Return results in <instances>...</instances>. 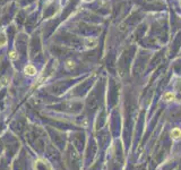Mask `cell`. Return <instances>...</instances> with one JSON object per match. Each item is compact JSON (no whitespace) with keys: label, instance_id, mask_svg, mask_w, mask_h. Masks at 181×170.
Here are the masks:
<instances>
[{"label":"cell","instance_id":"cell-6","mask_svg":"<svg viewBox=\"0 0 181 170\" xmlns=\"http://www.w3.org/2000/svg\"><path fill=\"white\" fill-rule=\"evenodd\" d=\"M65 67L66 69H68V71H73L75 67H76V65H75V62L71 60V59H68V60H66L65 62Z\"/></svg>","mask_w":181,"mask_h":170},{"label":"cell","instance_id":"cell-2","mask_svg":"<svg viewBox=\"0 0 181 170\" xmlns=\"http://www.w3.org/2000/svg\"><path fill=\"white\" fill-rule=\"evenodd\" d=\"M171 137L173 141H180L181 140V128L179 127H174L173 129L171 131Z\"/></svg>","mask_w":181,"mask_h":170},{"label":"cell","instance_id":"cell-4","mask_svg":"<svg viewBox=\"0 0 181 170\" xmlns=\"http://www.w3.org/2000/svg\"><path fill=\"white\" fill-rule=\"evenodd\" d=\"M24 73H25L27 76H34L37 71H36L35 66H33V65H27V66H25V68H24Z\"/></svg>","mask_w":181,"mask_h":170},{"label":"cell","instance_id":"cell-1","mask_svg":"<svg viewBox=\"0 0 181 170\" xmlns=\"http://www.w3.org/2000/svg\"><path fill=\"white\" fill-rule=\"evenodd\" d=\"M34 170H52V165L44 159H37L33 165Z\"/></svg>","mask_w":181,"mask_h":170},{"label":"cell","instance_id":"cell-5","mask_svg":"<svg viewBox=\"0 0 181 170\" xmlns=\"http://www.w3.org/2000/svg\"><path fill=\"white\" fill-rule=\"evenodd\" d=\"M163 100H164V102L176 101V93H173V92H165L164 95H163Z\"/></svg>","mask_w":181,"mask_h":170},{"label":"cell","instance_id":"cell-7","mask_svg":"<svg viewBox=\"0 0 181 170\" xmlns=\"http://www.w3.org/2000/svg\"><path fill=\"white\" fill-rule=\"evenodd\" d=\"M9 77L8 76H6V75H4L1 78H0V86H7V85L9 84Z\"/></svg>","mask_w":181,"mask_h":170},{"label":"cell","instance_id":"cell-8","mask_svg":"<svg viewBox=\"0 0 181 170\" xmlns=\"http://www.w3.org/2000/svg\"><path fill=\"white\" fill-rule=\"evenodd\" d=\"M8 57H9L10 60H16V59H18V55H17V52L15 51V50L10 51L9 55H8Z\"/></svg>","mask_w":181,"mask_h":170},{"label":"cell","instance_id":"cell-9","mask_svg":"<svg viewBox=\"0 0 181 170\" xmlns=\"http://www.w3.org/2000/svg\"><path fill=\"white\" fill-rule=\"evenodd\" d=\"M180 6H181V2H180Z\"/></svg>","mask_w":181,"mask_h":170},{"label":"cell","instance_id":"cell-3","mask_svg":"<svg viewBox=\"0 0 181 170\" xmlns=\"http://www.w3.org/2000/svg\"><path fill=\"white\" fill-rule=\"evenodd\" d=\"M85 46L86 48H95L98 46V39L95 38H86L85 39Z\"/></svg>","mask_w":181,"mask_h":170}]
</instances>
